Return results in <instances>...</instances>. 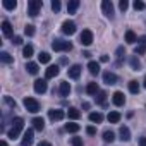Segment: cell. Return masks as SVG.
<instances>
[{"mask_svg":"<svg viewBox=\"0 0 146 146\" xmlns=\"http://www.w3.org/2000/svg\"><path fill=\"white\" fill-rule=\"evenodd\" d=\"M41 5H43L41 0H29L28 2V14L31 17H36L40 14V11H41Z\"/></svg>","mask_w":146,"mask_h":146,"instance_id":"2","label":"cell"},{"mask_svg":"<svg viewBox=\"0 0 146 146\" xmlns=\"http://www.w3.org/2000/svg\"><path fill=\"white\" fill-rule=\"evenodd\" d=\"M86 132H88L90 136H95V134H96V129H95L93 125H88V127H86Z\"/></svg>","mask_w":146,"mask_h":146,"instance_id":"43","label":"cell"},{"mask_svg":"<svg viewBox=\"0 0 146 146\" xmlns=\"http://www.w3.org/2000/svg\"><path fill=\"white\" fill-rule=\"evenodd\" d=\"M102 11H103V14H105L108 19H113L115 11H113V4L110 2V0H103V2H102Z\"/></svg>","mask_w":146,"mask_h":146,"instance_id":"5","label":"cell"},{"mask_svg":"<svg viewBox=\"0 0 146 146\" xmlns=\"http://www.w3.org/2000/svg\"><path fill=\"white\" fill-rule=\"evenodd\" d=\"M137 41V36H136V33L134 31H125V43H129V45H134Z\"/></svg>","mask_w":146,"mask_h":146,"instance_id":"24","label":"cell"},{"mask_svg":"<svg viewBox=\"0 0 146 146\" xmlns=\"http://www.w3.org/2000/svg\"><path fill=\"white\" fill-rule=\"evenodd\" d=\"M134 53H136V55H144V53H146V36H141V38H139V45L136 46Z\"/></svg>","mask_w":146,"mask_h":146,"instance_id":"15","label":"cell"},{"mask_svg":"<svg viewBox=\"0 0 146 146\" xmlns=\"http://www.w3.org/2000/svg\"><path fill=\"white\" fill-rule=\"evenodd\" d=\"M23 43V38L21 36H14V45H21Z\"/></svg>","mask_w":146,"mask_h":146,"instance_id":"45","label":"cell"},{"mask_svg":"<svg viewBox=\"0 0 146 146\" xmlns=\"http://www.w3.org/2000/svg\"><path fill=\"white\" fill-rule=\"evenodd\" d=\"M58 65H50L46 70H45V79H52V78H57L58 76Z\"/></svg>","mask_w":146,"mask_h":146,"instance_id":"13","label":"cell"},{"mask_svg":"<svg viewBox=\"0 0 146 146\" xmlns=\"http://www.w3.org/2000/svg\"><path fill=\"white\" fill-rule=\"evenodd\" d=\"M64 110H58V108H52V110H48V119L50 120H53V122H58V120H62L64 119Z\"/></svg>","mask_w":146,"mask_h":146,"instance_id":"9","label":"cell"},{"mask_svg":"<svg viewBox=\"0 0 146 146\" xmlns=\"http://www.w3.org/2000/svg\"><path fill=\"white\" fill-rule=\"evenodd\" d=\"M129 62H131V67H132L134 70H139V67H141V62L137 60V57H136V55H134V57H131V60H129Z\"/></svg>","mask_w":146,"mask_h":146,"instance_id":"35","label":"cell"},{"mask_svg":"<svg viewBox=\"0 0 146 146\" xmlns=\"http://www.w3.org/2000/svg\"><path fill=\"white\" fill-rule=\"evenodd\" d=\"M79 5H81L79 0H70V2L67 4V12L69 14H76V11L79 9Z\"/></svg>","mask_w":146,"mask_h":146,"instance_id":"18","label":"cell"},{"mask_svg":"<svg viewBox=\"0 0 146 146\" xmlns=\"http://www.w3.org/2000/svg\"><path fill=\"white\" fill-rule=\"evenodd\" d=\"M33 127L41 132V131L45 129V120H43L41 117H35V119H33Z\"/></svg>","mask_w":146,"mask_h":146,"instance_id":"20","label":"cell"},{"mask_svg":"<svg viewBox=\"0 0 146 146\" xmlns=\"http://www.w3.org/2000/svg\"><path fill=\"white\" fill-rule=\"evenodd\" d=\"M52 48L55 52H70L72 50V43L70 41H65V40H55L52 43Z\"/></svg>","mask_w":146,"mask_h":146,"instance_id":"3","label":"cell"},{"mask_svg":"<svg viewBox=\"0 0 146 146\" xmlns=\"http://www.w3.org/2000/svg\"><path fill=\"white\" fill-rule=\"evenodd\" d=\"M38 60H40V64H48V62H50V53L41 52V53L38 55Z\"/></svg>","mask_w":146,"mask_h":146,"instance_id":"34","label":"cell"},{"mask_svg":"<svg viewBox=\"0 0 146 146\" xmlns=\"http://www.w3.org/2000/svg\"><path fill=\"white\" fill-rule=\"evenodd\" d=\"M67 132H78L79 129H81V125L79 124H74V122H69V124H65V127H64Z\"/></svg>","mask_w":146,"mask_h":146,"instance_id":"28","label":"cell"},{"mask_svg":"<svg viewBox=\"0 0 146 146\" xmlns=\"http://www.w3.org/2000/svg\"><path fill=\"white\" fill-rule=\"evenodd\" d=\"M2 5H4V9H7V11H14V9L17 7V2H16V0H4Z\"/></svg>","mask_w":146,"mask_h":146,"instance_id":"27","label":"cell"},{"mask_svg":"<svg viewBox=\"0 0 146 146\" xmlns=\"http://www.w3.org/2000/svg\"><path fill=\"white\" fill-rule=\"evenodd\" d=\"M33 52H35V50H33L31 45H26V46L23 48V55H24L26 58H31V57H33Z\"/></svg>","mask_w":146,"mask_h":146,"instance_id":"33","label":"cell"},{"mask_svg":"<svg viewBox=\"0 0 146 146\" xmlns=\"http://www.w3.org/2000/svg\"><path fill=\"white\" fill-rule=\"evenodd\" d=\"M90 120L95 122V124H100V122H103V115L100 112H91L90 113Z\"/></svg>","mask_w":146,"mask_h":146,"instance_id":"26","label":"cell"},{"mask_svg":"<svg viewBox=\"0 0 146 146\" xmlns=\"http://www.w3.org/2000/svg\"><path fill=\"white\" fill-rule=\"evenodd\" d=\"M38 146H52V144H50V143H48V141H41V143H40V144H38Z\"/></svg>","mask_w":146,"mask_h":146,"instance_id":"48","label":"cell"},{"mask_svg":"<svg viewBox=\"0 0 146 146\" xmlns=\"http://www.w3.org/2000/svg\"><path fill=\"white\" fill-rule=\"evenodd\" d=\"M79 41H81V45L90 46V45L93 43V33H91L90 29H84V31L81 33V36H79Z\"/></svg>","mask_w":146,"mask_h":146,"instance_id":"7","label":"cell"},{"mask_svg":"<svg viewBox=\"0 0 146 146\" xmlns=\"http://www.w3.org/2000/svg\"><path fill=\"white\" fill-rule=\"evenodd\" d=\"M67 117L72 119V120H78V119L81 117V112H79L78 108H74V107H70V108L67 110Z\"/></svg>","mask_w":146,"mask_h":146,"instance_id":"23","label":"cell"},{"mask_svg":"<svg viewBox=\"0 0 146 146\" xmlns=\"http://www.w3.org/2000/svg\"><path fill=\"white\" fill-rule=\"evenodd\" d=\"M23 127H24V119H23V117H16V119L12 120V129L7 132V136H9L11 139H16V137L19 136V132L23 131Z\"/></svg>","mask_w":146,"mask_h":146,"instance_id":"1","label":"cell"},{"mask_svg":"<svg viewBox=\"0 0 146 146\" xmlns=\"http://www.w3.org/2000/svg\"><path fill=\"white\" fill-rule=\"evenodd\" d=\"M103 141H105V143H113V141H115V134H113L112 131H105V132H103Z\"/></svg>","mask_w":146,"mask_h":146,"instance_id":"30","label":"cell"},{"mask_svg":"<svg viewBox=\"0 0 146 146\" xmlns=\"http://www.w3.org/2000/svg\"><path fill=\"white\" fill-rule=\"evenodd\" d=\"M46 90H48V83H46V79H36V81H35V91H36L38 95L46 93Z\"/></svg>","mask_w":146,"mask_h":146,"instance_id":"8","label":"cell"},{"mask_svg":"<svg viewBox=\"0 0 146 146\" xmlns=\"http://www.w3.org/2000/svg\"><path fill=\"white\" fill-rule=\"evenodd\" d=\"M31 144H33V129H28V131H24L21 146H31Z\"/></svg>","mask_w":146,"mask_h":146,"instance_id":"12","label":"cell"},{"mask_svg":"<svg viewBox=\"0 0 146 146\" xmlns=\"http://www.w3.org/2000/svg\"><path fill=\"white\" fill-rule=\"evenodd\" d=\"M23 103H24V107H26V110H28V112H31V113L40 112V103H38V100H36V98L26 96V98L23 100Z\"/></svg>","mask_w":146,"mask_h":146,"instance_id":"4","label":"cell"},{"mask_svg":"<svg viewBox=\"0 0 146 146\" xmlns=\"http://www.w3.org/2000/svg\"><path fill=\"white\" fill-rule=\"evenodd\" d=\"M26 70L29 72V74L36 76V74H38V70H40V67H38L36 62H28V64H26Z\"/></svg>","mask_w":146,"mask_h":146,"instance_id":"21","label":"cell"},{"mask_svg":"<svg viewBox=\"0 0 146 146\" xmlns=\"http://www.w3.org/2000/svg\"><path fill=\"white\" fill-rule=\"evenodd\" d=\"M62 33L72 36V35L76 33V23L74 21H64L62 23Z\"/></svg>","mask_w":146,"mask_h":146,"instance_id":"6","label":"cell"},{"mask_svg":"<svg viewBox=\"0 0 146 146\" xmlns=\"http://www.w3.org/2000/svg\"><path fill=\"white\" fill-rule=\"evenodd\" d=\"M0 60H2L4 64H11L14 58H12V55H11V53H7V52H2V53H0Z\"/></svg>","mask_w":146,"mask_h":146,"instance_id":"32","label":"cell"},{"mask_svg":"<svg viewBox=\"0 0 146 146\" xmlns=\"http://www.w3.org/2000/svg\"><path fill=\"white\" fill-rule=\"evenodd\" d=\"M119 136H120L122 141H129V139H131V131H129V127L122 125V127L119 129Z\"/></svg>","mask_w":146,"mask_h":146,"instance_id":"19","label":"cell"},{"mask_svg":"<svg viewBox=\"0 0 146 146\" xmlns=\"http://www.w3.org/2000/svg\"><path fill=\"white\" fill-rule=\"evenodd\" d=\"M2 33H4L5 38H12L14 36V29H12V24L9 21H4L2 23Z\"/></svg>","mask_w":146,"mask_h":146,"instance_id":"11","label":"cell"},{"mask_svg":"<svg viewBox=\"0 0 146 146\" xmlns=\"http://www.w3.org/2000/svg\"><path fill=\"white\" fill-rule=\"evenodd\" d=\"M24 33H26L28 36H35V26H33V24H28V26L24 28Z\"/></svg>","mask_w":146,"mask_h":146,"instance_id":"37","label":"cell"},{"mask_svg":"<svg viewBox=\"0 0 146 146\" xmlns=\"http://www.w3.org/2000/svg\"><path fill=\"white\" fill-rule=\"evenodd\" d=\"M0 146H7V143H5V141L2 139V141H0Z\"/></svg>","mask_w":146,"mask_h":146,"instance_id":"49","label":"cell"},{"mask_svg":"<svg viewBox=\"0 0 146 146\" xmlns=\"http://www.w3.org/2000/svg\"><path fill=\"white\" fill-rule=\"evenodd\" d=\"M4 102H5V103H7L9 107H12V108H16V102H14V100H11L9 96H4Z\"/></svg>","mask_w":146,"mask_h":146,"instance_id":"42","label":"cell"},{"mask_svg":"<svg viewBox=\"0 0 146 146\" xmlns=\"http://www.w3.org/2000/svg\"><path fill=\"white\" fill-rule=\"evenodd\" d=\"M67 74H69L70 79H78V78L81 76V65H78V64H76V65H72V67L67 70Z\"/></svg>","mask_w":146,"mask_h":146,"instance_id":"16","label":"cell"},{"mask_svg":"<svg viewBox=\"0 0 146 146\" xmlns=\"http://www.w3.org/2000/svg\"><path fill=\"white\" fill-rule=\"evenodd\" d=\"M132 7H134L136 11H143V9H144L146 5H144V2H141V0H136V2L132 4Z\"/></svg>","mask_w":146,"mask_h":146,"instance_id":"38","label":"cell"},{"mask_svg":"<svg viewBox=\"0 0 146 146\" xmlns=\"http://www.w3.org/2000/svg\"><path fill=\"white\" fill-rule=\"evenodd\" d=\"M70 144L72 146H83V139L81 137H72L70 139Z\"/></svg>","mask_w":146,"mask_h":146,"instance_id":"39","label":"cell"},{"mask_svg":"<svg viewBox=\"0 0 146 146\" xmlns=\"http://www.w3.org/2000/svg\"><path fill=\"white\" fill-rule=\"evenodd\" d=\"M107 119H108L110 124H117V122L120 120V113H119V112H110V113L107 115Z\"/></svg>","mask_w":146,"mask_h":146,"instance_id":"29","label":"cell"},{"mask_svg":"<svg viewBox=\"0 0 146 146\" xmlns=\"http://www.w3.org/2000/svg\"><path fill=\"white\" fill-rule=\"evenodd\" d=\"M58 93H60V96H69L70 95V84L67 81H62L58 86Z\"/></svg>","mask_w":146,"mask_h":146,"instance_id":"17","label":"cell"},{"mask_svg":"<svg viewBox=\"0 0 146 146\" xmlns=\"http://www.w3.org/2000/svg\"><path fill=\"white\" fill-rule=\"evenodd\" d=\"M144 88H146V78H144Z\"/></svg>","mask_w":146,"mask_h":146,"instance_id":"50","label":"cell"},{"mask_svg":"<svg viewBox=\"0 0 146 146\" xmlns=\"http://www.w3.org/2000/svg\"><path fill=\"white\" fill-rule=\"evenodd\" d=\"M112 102H113L115 107H122V105L125 103V96H124V93H122V91H115V93L112 95Z\"/></svg>","mask_w":146,"mask_h":146,"instance_id":"10","label":"cell"},{"mask_svg":"<svg viewBox=\"0 0 146 146\" xmlns=\"http://www.w3.org/2000/svg\"><path fill=\"white\" fill-rule=\"evenodd\" d=\"M100 62H103V64L108 62V55H102V57H100Z\"/></svg>","mask_w":146,"mask_h":146,"instance_id":"46","label":"cell"},{"mask_svg":"<svg viewBox=\"0 0 146 146\" xmlns=\"http://www.w3.org/2000/svg\"><path fill=\"white\" fill-rule=\"evenodd\" d=\"M52 11L53 12H58L60 11V2H58V0H53V2H52Z\"/></svg>","mask_w":146,"mask_h":146,"instance_id":"41","label":"cell"},{"mask_svg":"<svg viewBox=\"0 0 146 146\" xmlns=\"http://www.w3.org/2000/svg\"><path fill=\"white\" fill-rule=\"evenodd\" d=\"M127 7H129V2H127V0H120V2H119V9L120 11H127Z\"/></svg>","mask_w":146,"mask_h":146,"instance_id":"40","label":"cell"},{"mask_svg":"<svg viewBox=\"0 0 146 146\" xmlns=\"http://www.w3.org/2000/svg\"><path fill=\"white\" fill-rule=\"evenodd\" d=\"M139 146H146V137H139Z\"/></svg>","mask_w":146,"mask_h":146,"instance_id":"47","label":"cell"},{"mask_svg":"<svg viewBox=\"0 0 146 146\" xmlns=\"http://www.w3.org/2000/svg\"><path fill=\"white\" fill-rule=\"evenodd\" d=\"M86 93L88 95H98L100 90H98V83H88L86 86Z\"/></svg>","mask_w":146,"mask_h":146,"instance_id":"25","label":"cell"},{"mask_svg":"<svg viewBox=\"0 0 146 146\" xmlns=\"http://www.w3.org/2000/svg\"><path fill=\"white\" fill-rule=\"evenodd\" d=\"M88 70H90V74L96 76L98 72H100V64H98V62H95V60H91V62L88 64Z\"/></svg>","mask_w":146,"mask_h":146,"instance_id":"22","label":"cell"},{"mask_svg":"<svg viewBox=\"0 0 146 146\" xmlns=\"http://www.w3.org/2000/svg\"><path fill=\"white\" fill-rule=\"evenodd\" d=\"M124 55H125V50H124V46H119V48H117V57L120 58V57H124Z\"/></svg>","mask_w":146,"mask_h":146,"instance_id":"44","label":"cell"},{"mask_svg":"<svg viewBox=\"0 0 146 146\" xmlns=\"http://www.w3.org/2000/svg\"><path fill=\"white\" fill-rule=\"evenodd\" d=\"M129 91L134 93V95H137L139 93V83L137 81H129Z\"/></svg>","mask_w":146,"mask_h":146,"instance_id":"31","label":"cell"},{"mask_svg":"<svg viewBox=\"0 0 146 146\" xmlns=\"http://www.w3.org/2000/svg\"><path fill=\"white\" fill-rule=\"evenodd\" d=\"M103 83L105 84H115L117 83V76L113 74V72H110V70H107V72H103Z\"/></svg>","mask_w":146,"mask_h":146,"instance_id":"14","label":"cell"},{"mask_svg":"<svg viewBox=\"0 0 146 146\" xmlns=\"http://www.w3.org/2000/svg\"><path fill=\"white\" fill-rule=\"evenodd\" d=\"M105 100H107V93H105V91H100V93L96 95V103H98V105H105Z\"/></svg>","mask_w":146,"mask_h":146,"instance_id":"36","label":"cell"}]
</instances>
